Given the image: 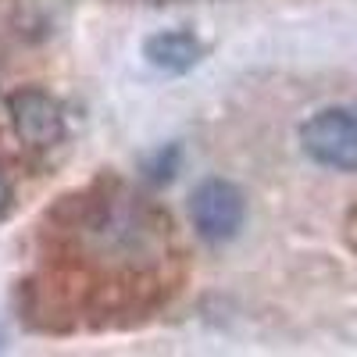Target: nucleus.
Instances as JSON below:
<instances>
[{
  "instance_id": "nucleus-1",
  "label": "nucleus",
  "mask_w": 357,
  "mask_h": 357,
  "mask_svg": "<svg viewBox=\"0 0 357 357\" xmlns=\"http://www.w3.org/2000/svg\"><path fill=\"white\" fill-rule=\"evenodd\" d=\"M304 154L333 172H357V107H321L301 126Z\"/></svg>"
},
{
  "instance_id": "nucleus-5",
  "label": "nucleus",
  "mask_w": 357,
  "mask_h": 357,
  "mask_svg": "<svg viewBox=\"0 0 357 357\" xmlns=\"http://www.w3.org/2000/svg\"><path fill=\"white\" fill-rule=\"evenodd\" d=\"M8 207H11V183L0 175V218L8 215Z\"/></svg>"
},
{
  "instance_id": "nucleus-3",
  "label": "nucleus",
  "mask_w": 357,
  "mask_h": 357,
  "mask_svg": "<svg viewBox=\"0 0 357 357\" xmlns=\"http://www.w3.org/2000/svg\"><path fill=\"white\" fill-rule=\"evenodd\" d=\"M11 126L22 143L29 146H54L65 139V111L54 97L40 93V89H22L8 100Z\"/></svg>"
},
{
  "instance_id": "nucleus-2",
  "label": "nucleus",
  "mask_w": 357,
  "mask_h": 357,
  "mask_svg": "<svg viewBox=\"0 0 357 357\" xmlns=\"http://www.w3.org/2000/svg\"><path fill=\"white\" fill-rule=\"evenodd\" d=\"M247 200L229 178H204L190 197V222L211 243H225L243 229Z\"/></svg>"
},
{
  "instance_id": "nucleus-4",
  "label": "nucleus",
  "mask_w": 357,
  "mask_h": 357,
  "mask_svg": "<svg viewBox=\"0 0 357 357\" xmlns=\"http://www.w3.org/2000/svg\"><path fill=\"white\" fill-rule=\"evenodd\" d=\"M143 54L146 61L161 72H190L200 57H204V47L193 33H183V29H165V33H154L151 40L143 43Z\"/></svg>"
}]
</instances>
